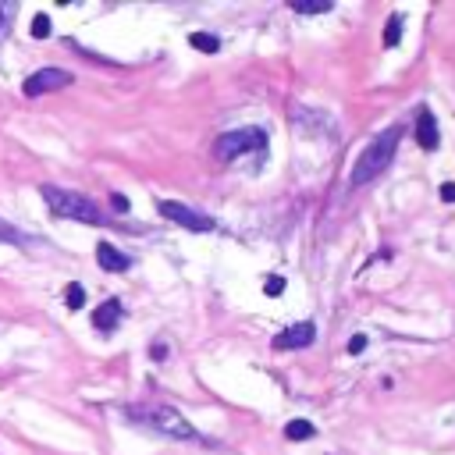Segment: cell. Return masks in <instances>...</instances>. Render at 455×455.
I'll return each mask as SVG.
<instances>
[{"label": "cell", "instance_id": "ffe728a7", "mask_svg": "<svg viewBox=\"0 0 455 455\" xmlns=\"http://www.w3.org/2000/svg\"><path fill=\"white\" fill-rule=\"evenodd\" d=\"M129 206H132V203H129V196L111 192V210H114V214H129Z\"/></svg>", "mask_w": 455, "mask_h": 455}, {"label": "cell", "instance_id": "8fae6325", "mask_svg": "<svg viewBox=\"0 0 455 455\" xmlns=\"http://www.w3.org/2000/svg\"><path fill=\"white\" fill-rule=\"evenodd\" d=\"M317 434V427L309 423V420H292V423H285V438L288 441H309Z\"/></svg>", "mask_w": 455, "mask_h": 455}, {"label": "cell", "instance_id": "7402d4cb", "mask_svg": "<svg viewBox=\"0 0 455 455\" xmlns=\"http://www.w3.org/2000/svg\"><path fill=\"white\" fill-rule=\"evenodd\" d=\"M441 199L445 203H455V181H445L441 185Z\"/></svg>", "mask_w": 455, "mask_h": 455}, {"label": "cell", "instance_id": "8992f818", "mask_svg": "<svg viewBox=\"0 0 455 455\" xmlns=\"http://www.w3.org/2000/svg\"><path fill=\"white\" fill-rule=\"evenodd\" d=\"M65 86H71V71H65V68H43V71H32L25 78L22 93L25 96H43V93L65 89Z\"/></svg>", "mask_w": 455, "mask_h": 455}, {"label": "cell", "instance_id": "5b68a950", "mask_svg": "<svg viewBox=\"0 0 455 455\" xmlns=\"http://www.w3.org/2000/svg\"><path fill=\"white\" fill-rule=\"evenodd\" d=\"M157 210H160V217H168V221H175L181 228H189V232H214V217H206V214L192 210V206H185V203L160 199Z\"/></svg>", "mask_w": 455, "mask_h": 455}, {"label": "cell", "instance_id": "9a60e30c", "mask_svg": "<svg viewBox=\"0 0 455 455\" xmlns=\"http://www.w3.org/2000/svg\"><path fill=\"white\" fill-rule=\"evenodd\" d=\"M399 39H402V18H388V25H384V47H399Z\"/></svg>", "mask_w": 455, "mask_h": 455}, {"label": "cell", "instance_id": "7c38bea8", "mask_svg": "<svg viewBox=\"0 0 455 455\" xmlns=\"http://www.w3.org/2000/svg\"><path fill=\"white\" fill-rule=\"evenodd\" d=\"M189 47L199 50V54H217V50H221V39L210 36V32H192V36H189Z\"/></svg>", "mask_w": 455, "mask_h": 455}, {"label": "cell", "instance_id": "44dd1931", "mask_svg": "<svg viewBox=\"0 0 455 455\" xmlns=\"http://www.w3.org/2000/svg\"><path fill=\"white\" fill-rule=\"evenodd\" d=\"M363 348H366V335H353V338H348V356H359Z\"/></svg>", "mask_w": 455, "mask_h": 455}, {"label": "cell", "instance_id": "603a6c76", "mask_svg": "<svg viewBox=\"0 0 455 455\" xmlns=\"http://www.w3.org/2000/svg\"><path fill=\"white\" fill-rule=\"evenodd\" d=\"M150 356H153V359H164V356H168V345H160V342H157V345L150 348Z\"/></svg>", "mask_w": 455, "mask_h": 455}, {"label": "cell", "instance_id": "3957f363", "mask_svg": "<svg viewBox=\"0 0 455 455\" xmlns=\"http://www.w3.org/2000/svg\"><path fill=\"white\" fill-rule=\"evenodd\" d=\"M39 196L43 203L57 217H71V221H82V224H100V206L89 199V196H78V192H68V189H57V185H39Z\"/></svg>", "mask_w": 455, "mask_h": 455}, {"label": "cell", "instance_id": "2e32d148", "mask_svg": "<svg viewBox=\"0 0 455 455\" xmlns=\"http://www.w3.org/2000/svg\"><path fill=\"white\" fill-rule=\"evenodd\" d=\"M292 11H296V14H327L331 4H327V0H313V4H306V0H296Z\"/></svg>", "mask_w": 455, "mask_h": 455}, {"label": "cell", "instance_id": "d6986e66", "mask_svg": "<svg viewBox=\"0 0 455 455\" xmlns=\"http://www.w3.org/2000/svg\"><path fill=\"white\" fill-rule=\"evenodd\" d=\"M263 292L271 296V299H278L281 292H285V278H278V274H271L267 278V285H263Z\"/></svg>", "mask_w": 455, "mask_h": 455}, {"label": "cell", "instance_id": "7a4b0ae2", "mask_svg": "<svg viewBox=\"0 0 455 455\" xmlns=\"http://www.w3.org/2000/svg\"><path fill=\"white\" fill-rule=\"evenodd\" d=\"M399 139H402V125H391V129H384L363 150V157L356 160V168H353V185H356V189L366 185V181H374L377 175H384V168H391L395 150H399Z\"/></svg>", "mask_w": 455, "mask_h": 455}, {"label": "cell", "instance_id": "5bb4252c", "mask_svg": "<svg viewBox=\"0 0 455 455\" xmlns=\"http://www.w3.org/2000/svg\"><path fill=\"white\" fill-rule=\"evenodd\" d=\"M0 242H11V245H29V238L18 232L14 224H8L4 217H0Z\"/></svg>", "mask_w": 455, "mask_h": 455}, {"label": "cell", "instance_id": "ba28073f", "mask_svg": "<svg viewBox=\"0 0 455 455\" xmlns=\"http://www.w3.org/2000/svg\"><path fill=\"white\" fill-rule=\"evenodd\" d=\"M417 142L427 150V153H434L441 146V135H438V118H434V111H427V107H420V114H417Z\"/></svg>", "mask_w": 455, "mask_h": 455}, {"label": "cell", "instance_id": "30bf717a", "mask_svg": "<svg viewBox=\"0 0 455 455\" xmlns=\"http://www.w3.org/2000/svg\"><path fill=\"white\" fill-rule=\"evenodd\" d=\"M121 320V302L118 299H107V302H100V309H93V327L96 331H114Z\"/></svg>", "mask_w": 455, "mask_h": 455}, {"label": "cell", "instance_id": "e0dca14e", "mask_svg": "<svg viewBox=\"0 0 455 455\" xmlns=\"http://www.w3.org/2000/svg\"><path fill=\"white\" fill-rule=\"evenodd\" d=\"M65 302H68V309H82V306H86V288H82V285H68Z\"/></svg>", "mask_w": 455, "mask_h": 455}, {"label": "cell", "instance_id": "52a82bcc", "mask_svg": "<svg viewBox=\"0 0 455 455\" xmlns=\"http://www.w3.org/2000/svg\"><path fill=\"white\" fill-rule=\"evenodd\" d=\"M317 338V327L302 320V324H292V327H285L281 335L274 338V348H306V345H313Z\"/></svg>", "mask_w": 455, "mask_h": 455}, {"label": "cell", "instance_id": "4fadbf2b", "mask_svg": "<svg viewBox=\"0 0 455 455\" xmlns=\"http://www.w3.org/2000/svg\"><path fill=\"white\" fill-rule=\"evenodd\" d=\"M18 14V4H11V0H0V43L11 36V22Z\"/></svg>", "mask_w": 455, "mask_h": 455}, {"label": "cell", "instance_id": "277c9868", "mask_svg": "<svg viewBox=\"0 0 455 455\" xmlns=\"http://www.w3.org/2000/svg\"><path fill=\"white\" fill-rule=\"evenodd\" d=\"M267 146V132L263 129H235V132H224L217 139V160H235L242 153H249V150H263Z\"/></svg>", "mask_w": 455, "mask_h": 455}, {"label": "cell", "instance_id": "9c48e42d", "mask_svg": "<svg viewBox=\"0 0 455 455\" xmlns=\"http://www.w3.org/2000/svg\"><path fill=\"white\" fill-rule=\"evenodd\" d=\"M96 263L103 267V271H111V274H121V271H129V267H132V260L121 253V249H114L111 242H100L96 245Z\"/></svg>", "mask_w": 455, "mask_h": 455}, {"label": "cell", "instance_id": "6da1fadb", "mask_svg": "<svg viewBox=\"0 0 455 455\" xmlns=\"http://www.w3.org/2000/svg\"><path fill=\"white\" fill-rule=\"evenodd\" d=\"M125 417L135 420V423H142V427H150V430L168 434V438H178V441H203L199 430L185 420L178 409H171V406H153V402H146V406H129Z\"/></svg>", "mask_w": 455, "mask_h": 455}, {"label": "cell", "instance_id": "ac0fdd59", "mask_svg": "<svg viewBox=\"0 0 455 455\" xmlns=\"http://www.w3.org/2000/svg\"><path fill=\"white\" fill-rule=\"evenodd\" d=\"M32 36H36V39H47V36H50V18H47V14H36V18H32Z\"/></svg>", "mask_w": 455, "mask_h": 455}]
</instances>
